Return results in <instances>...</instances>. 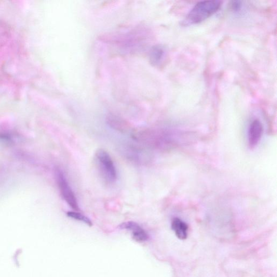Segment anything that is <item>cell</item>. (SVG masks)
Instances as JSON below:
<instances>
[{
    "mask_svg": "<svg viewBox=\"0 0 277 277\" xmlns=\"http://www.w3.org/2000/svg\"><path fill=\"white\" fill-rule=\"evenodd\" d=\"M221 5L219 1H204L196 4L186 16L185 23L194 24L208 19L218 12Z\"/></svg>",
    "mask_w": 277,
    "mask_h": 277,
    "instance_id": "cell-1",
    "label": "cell"
},
{
    "mask_svg": "<svg viewBox=\"0 0 277 277\" xmlns=\"http://www.w3.org/2000/svg\"><path fill=\"white\" fill-rule=\"evenodd\" d=\"M95 157L105 180L109 183L117 180V170L109 154L104 149H100L96 151Z\"/></svg>",
    "mask_w": 277,
    "mask_h": 277,
    "instance_id": "cell-2",
    "label": "cell"
},
{
    "mask_svg": "<svg viewBox=\"0 0 277 277\" xmlns=\"http://www.w3.org/2000/svg\"><path fill=\"white\" fill-rule=\"evenodd\" d=\"M56 175L58 184L62 198H64L71 209L76 211H79V205L76 196L72 190H71L64 173H62L61 171L58 169L57 171Z\"/></svg>",
    "mask_w": 277,
    "mask_h": 277,
    "instance_id": "cell-3",
    "label": "cell"
},
{
    "mask_svg": "<svg viewBox=\"0 0 277 277\" xmlns=\"http://www.w3.org/2000/svg\"><path fill=\"white\" fill-rule=\"evenodd\" d=\"M121 229L131 231L133 239L136 242L142 243L146 242L148 239V235L144 229H143L138 223L134 221H128L122 223L119 226Z\"/></svg>",
    "mask_w": 277,
    "mask_h": 277,
    "instance_id": "cell-4",
    "label": "cell"
},
{
    "mask_svg": "<svg viewBox=\"0 0 277 277\" xmlns=\"http://www.w3.org/2000/svg\"><path fill=\"white\" fill-rule=\"evenodd\" d=\"M263 133V124L260 120H255L250 124L248 131V144L254 148L260 142Z\"/></svg>",
    "mask_w": 277,
    "mask_h": 277,
    "instance_id": "cell-5",
    "label": "cell"
},
{
    "mask_svg": "<svg viewBox=\"0 0 277 277\" xmlns=\"http://www.w3.org/2000/svg\"><path fill=\"white\" fill-rule=\"evenodd\" d=\"M172 229L179 239L184 240L187 238L189 226L180 218H174L173 220Z\"/></svg>",
    "mask_w": 277,
    "mask_h": 277,
    "instance_id": "cell-6",
    "label": "cell"
},
{
    "mask_svg": "<svg viewBox=\"0 0 277 277\" xmlns=\"http://www.w3.org/2000/svg\"><path fill=\"white\" fill-rule=\"evenodd\" d=\"M166 55V51L162 46L154 47L150 52V60L155 65H159L164 60Z\"/></svg>",
    "mask_w": 277,
    "mask_h": 277,
    "instance_id": "cell-7",
    "label": "cell"
},
{
    "mask_svg": "<svg viewBox=\"0 0 277 277\" xmlns=\"http://www.w3.org/2000/svg\"><path fill=\"white\" fill-rule=\"evenodd\" d=\"M67 216L73 219L82 221L88 226H92V222L88 217L83 215V214L75 211H69L67 213Z\"/></svg>",
    "mask_w": 277,
    "mask_h": 277,
    "instance_id": "cell-8",
    "label": "cell"
},
{
    "mask_svg": "<svg viewBox=\"0 0 277 277\" xmlns=\"http://www.w3.org/2000/svg\"><path fill=\"white\" fill-rule=\"evenodd\" d=\"M241 7H242V4L240 2H232L230 5L231 10L235 12L239 11Z\"/></svg>",
    "mask_w": 277,
    "mask_h": 277,
    "instance_id": "cell-9",
    "label": "cell"
}]
</instances>
